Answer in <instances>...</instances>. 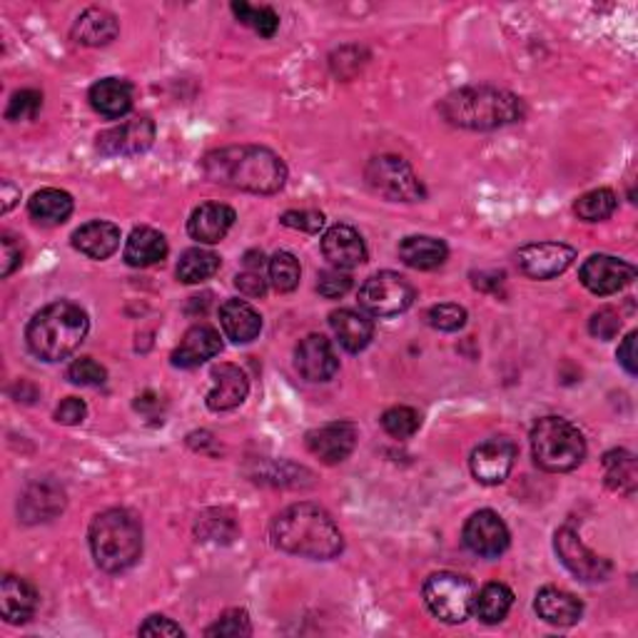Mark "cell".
I'll use <instances>...</instances> for the list:
<instances>
[{"instance_id":"1","label":"cell","mask_w":638,"mask_h":638,"mask_svg":"<svg viewBox=\"0 0 638 638\" xmlns=\"http://www.w3.org/2000/svg\"><path fill=\"white\" fill-rule=\"evenodd\" d=\"M203 172L214 185L255 195H274L287 183L284 160L260 145H230V148L207 152Z\"/></svg>"},{"instance_id":"2","label":"cell","mask_w":638,"mask_h":638,"mask_svg":"<svg viewBox=\"0 0 638 638\" xmlns=\"http://www.w3.org/2000/svg\"><path fill=\"white\" fill-rule=\"evenodd\" d=\"M270 531L274 547L315 562H330L344 549L340 526L317 504L287 506L274 516Z\"/></svg>"},{"instance_id":"3","label":"cell","mask_w":638,"mask_h":638,"mask_svg":"<svg viewBox=\"0 0 638 638\" xmlns=\"http://www.w3.org/2000/svg\"><path fill=\"white\" fill-rule=\"evenodd\" d=\"M439 113L446 123L464 131H496L522 123L526 115L524 100L494 85H467L452 90L439 102Z\"/></svg>"},{"instance_id":"4","label":"cell","mask_w":638,"mask_h":638,"mask_svg":"<svg viewBox=\"0 0 638 638\" xmlns=\"http://www.w3.org/2000/svg\"><path fill=\"white\" fill-rule=\"evenodd\" d=\"M90 319L88 312L75 302H50L30 319L25 340L33 355L42 361H60L71 357L88 338Z\"/></svg>"},{"instance_id":"5","label":"cell","mask_w":638,"mask_h":638,"mask_svg":"<svg viewBox=\"0 0 638 638\" xmlns=\"http://www.w3.org/2000/svg\"><path fill=\"white\" fill-rule=\"evenodd\" d=\"M95 564L108 574H123L143 556V526L127 508H108L90 524Z\"/></svg>"},{"instance_id":"6","label":"cell","mask_w":638,"mask_h":638,"mask_svg":"<svg viewBox=\"0 0 638 638\" xmlns=\"http://www.w3.org/2000/svg\"><path fill=\"white\" fill-rule=\"evenodd\" d=\"M533 462L544 471L564 474L579 467L586 456V442L579 429L564 417H544L531 429Z\"/></svg>"},{"instance_id":"7","label":"cell","mask_w":638,"mask_h":638,"mask_svg":"<svg viewBox=\"0 0 638 638\" xmlns=\"http://www.w3.org/2000/svg\"><path fill=\"white\" fill-rule=\"evenodd\" d=\"M365 180L372 193L382 195L392 203H419L427 197V189L417 177V172L404 158L396 155H379L365 168Z\"/></svg>"},{"instance_id":"8","label":"cell","mask_w":638,"mask_h":638,"mask_svg":"<svg viewBox=\"0 0 638 638\" xmlns=\"http://www.w3.org/2000/svg\"><path fill=\"white\" fill-rule=\"evenodd\" d=\"M425 603L444 624H464L474 614V586L454 572L432 574L425 581Z\"/></svg>"},{"instance_id":"9","label":"cell","mask_w":638,"mask_h":638,"mask_svg":"<svg viewBox=\"0 0 638 638\" xmlns=\"http://www.w3.org/2000/svg\"><path fill=\"white\" fill-rule=\"evenodd\" d=\"M417 290L396 272H377L359 290V305L372 317H396L414 305Z\"/></svg>"},{"instance_id":"10","label":"cell","mask_w":638,"mask_h":638,"mask_svg":"<svg viewBox=\"0 0 638 638\" xmlns=\"http://www.w3.org/2000/svg\"><path fill=\"white\" fill-rule=\"evenodd\" d=\"M554 549L559 559H562V564L576 576V579L593 584V581H603L611 574L609 559L593 554V551L579 539V533L568 529V526L556 531Z\"/></svg>"},{"instance_id":"11","label":"cell","mask_w":638,"mask_h":638,"mask_svg":"<svg viewBox=\"0 0 638 638\" xmlns=\"http://www.w3.org/2000/svg\"><path fill=\"white\" fill-rule=\"evenodd\" d=\"M576 260V249L564 243H531L516 253V267L531 280H554Z\"/></svg>"},{"instance_id":"12","label":"cell","mask_w":638,"mask_h":638,"mask_svg":"<svg viewBox=\"0 0 638 638\" xmlns=\"http://www.w3.org/2000/svg\"><path fill=\"white\" fill-rule=\"evenodd\" d=\"M516 454H519V450H516L512 439L506 437L487 439L484 444H479L477 450L471 452L469 464H471L474 479L484 487L502 484L514 469Z\"/></svg>"},{"instance_id":"13","label":"cell","mask_w":638,"mask_h":638,"mask_svg":"<svg viewBox=\"0 0 638 638\" xmlns=\"http://www.w3.org/2000/svg\"><path fill=\"white\" fill-rule=\"evenodd\" d=\"M512 533L502 516L491 508H481L464 526V544L481 559H499L508 549Z\"/></svg>"},{"instance_id":"14","label":"cell","mask_w":638,"mask_h":638,"mask_svg":"<svg viewBox=\"0 0 638 638\" xmlns=\"http://www.w3.org/2000/svg\"><path fill=\"white\" fill-rule=\"evenodd\" d=\"M579 280L593 295H616L636 280V267L611 255H591L581 265Z\"/></svg>"},{"instance_id":"15","label":"cell","mask_w":638,"mask_h":638,"mask_svg":"<svg viewBox=\"0 0 638 638\" xmlns=\"http://www.w3.org/2000/svg\"><path fill=\"white\" fill-rule=\"evenodd\" d=\"M155 143V123L150 118H135L123 125L110 127L98 135V150L106 158H123V155H140L150 150Z\"/></svg>"},{"instance_id":"16","label":"cell","mask_w":638,"mask_h":638,"mask_svg":"<svg viewBox=\"0 0 638 638\" xmlns=\"http://www.w3.org/2000/svg\"><path fill=\"white\" fill-rule=\"evenodd\" d=\"M357 446V427L352 421H332L307 434V450L319 462L340 464L355 452Z\"/></svg>"},{"instance_id":"17","label":"cell","mask_w":638,"mask_h":638,"mask_svg":"<svg viewBox=\"0 0 638 638\" xmlns=\"http://www.w3.org/2000/svg\"><path fill=\"white\" fill-rule=\"evenodd\" d=\"M295 367L307 382H330L338 375L340 359L334 355L332 342L322 334H309L297 344Z\"/></svg>"},{"instance_id":"18","label":"cell","mask_w":638,"mask_h":638,"mask_svg":"<svg viewBox=\"0 0 638 638\" xmlns=\"http://www.w3.org/2000/svg\"><path fill=\"white\" fill-rule=\"evenodd\" d=\"M222 352V340L220 332L210 324H195L183 334V340L172 352V365L180 369H195L218 357Z\"/></svg>"},{"instance_id":"19","label":"cell","mask_w":638,"mask_h":638,"mask_svg":"<svg viewBox=\"0 0 638 638\" xmlns=\"http://www.w3.org/2000/svg\"><path fill=\"white\" fill-rule=\"evenodd\" d=\"M65 508V491L56 481L42 479L25 487L19 502V514L25 524L50 522Z\"/></svg>"},{"instance_id":"20","label":"cell","mask_w":638,"mask_h":638,"mask_svg":"<svg viewBox=\"0 0 638 638\" xmlns=\"http://www.w3.org/2000/svg\"><path fill=\"white\" fill-rule=\"evenodd\" d=\"M237 214L230 205L222 203H205L195 207L187 220L189 237L197 240L200 245H218L228 237V232L235 225Z\"/></svg>"},{"instance_id":"21","label":"cell","mask_w":638,"mask_h":638,"mask_svg":"<svg viewBox=\"0 0 638 638\" xmlns=\"http://www.w3.org/2000/svg\"><path fill=\"white\" fill-rule=\"evenodd\" d=\"M322 253L338 270H355L367 260V245L352 225H334L324 232Z\"/></svg>"},{"instance_id":"22","label":"cell","mask_w":638,"mask_h":638,"mask_svg":"<svg viewBox=\"0 0 638 638\" xmlns=\"http://www.w3.org/2000/svg\"><path fill=\"white\" fill-rule=\"evenodd\" d=\"M210 377L212 390L205 402L212 412H230L247 400L249 379L237 365H218Z\"/></svg>"},{"instance_id":"23","label":"cell","mask_w":638,"mask_h":638,"mask_svg":"<svg viewBox=\"0 0 638 638\" xmlns=\"http://www.w3.org/2000/svg\"><path fill=\"white\" fill-rule=\"evenodd\" d=\"M133 95V85L123 77H102L90 88L88 100L95 113L108 120H118L131 113Z\"/></svg>"},{"instance_id":"24","label":"cell","mask_w":638,"mask_h":638,"mask_svg":"<svg viewBox=\"0 0 638 638\" xmlns=\"http://www.w3.org/2000/svg\"><path fill=\"white\" fill-rule=\"evenodd\" d=\"M118 33L120 23L113 13L106 11V8H88V11L77 15L71 36L77 46L102 48L110 46V42L118 38Z\"/></svg>"},{"instance_id":"25","label":"cell","mask_w":638,"mask_h":638,"mask_svg":"<svg viewBox=\"0 0 638 638\" xmlns=\"http://www.w3.org/2000/svg\"><path fill=\"white\" fill-rule=\"evenodd\" d=\"M220 327L228 334V340L235 344H249L260 338L262 317L245 299H228L220 307Z\"/></svg>"},{"instance_id":"26","label":"cell","mask_w":638,"mask_h":638,"mask_svg":"<svg viewBox=\"0 0 638 638\" xmlns=\"http://www.w3.org/2000/svg\"><path fill=\"white\" fill-rule=\"evenodd\" d=\"M533 609H537L539 618H544L551 626H574L584 614V603L574 593L556 589V586H544L537 593Z\"/></svg>"},{"instance_id":"27","label":"cell","mask_w":638,"mask_h":638,"mask_svg":"<svg viewBox=\"0 0 638 638\" xmlns=\"http://www.w3.org/2000/svg\"><path fill=\"white\" fill-rule=\"evenodd\" d=\"M73 247L90 260H108L120 247V228L106 220H93L73 232Z\"/></svg>"},{"instance_id":"28","label":"cell","mask_w":638,"mask_h":638,"mask_svg":"<svg viewBox=\"0 0 638 638\" xmlns=\"http://www.w3.org/2000/svg\"><path fill=\"white\" fill-rule=\"evenodd\" d=\"M330 324L334 338L352 355L365 352L375 338V322L357 309H338V312L330 315Z\"/></svg>"},{"instance_id":"29","label":"cell","mask_w":638,"mask_h":638,"mask_svg":"<svg viewBox=\"0 0 638 638\" xmlns=\"http://www.w3.org/2000/svg\"><path fill=\"white\" fill-rule=\"evenodd\" d=\"M0 609H3V618L8 624H25V621L36 616L38 593L25 579L5 576L3 584H0Z\"/></svg>"},{"instance_id":"30","label":"cell","mask_w":638,"mask_h":638,"mask_svg":"<svg viewBox=\"0 0 638 638\" xmlns=\"http://www.w3.org/2000/svg\"><path fill=\"white\" fill-rule=\"evenodd\" d=\"M168 240L152 228H135L125 243V262L131 267H152L168 257Z\"/></svg>"},{"instance_id":"31","label":"cell","mask_w":638,"mask_h":638,"mask_svg":"<svg viewBox=\"0 0 638 638\" xmlns=\"http://www.w3.org/2000/svg\"><path fill=\"white\" fill-rule=\"evenodd\" d=\"M450 257V247L442 240L427 235H412L400 243V260L414 270H437Z\"/></svg>"},{"instance_id":"32","label":"cell","mask_w":638,"mask_h":638,"mask_svg":"<svg viewBox=\"0 0 638 638\" xmlns=\"http://www.w3.org/2000/svg\"><path fill=\"white\" fill-rule=\"evenodd\" d=\"M28 212L33 220L40 222V225H63V222H68V218L73 214V197L68 195L65 189L58 187L38 189V193L28 200Z\"/></svg>"},{"instance_id":"33","label":"cell","mask_w":638,"mask_h":638,"mask_svg":"<svg viewBox=\"0 0 638 638\" xmlns=\"http://www.w3.org/2000/svg\"><path fill=\"white\" fill-rule=\"evenodd\" d=\"M603 479H606V487L611 491L634 496L636 484H638L636 456L626 450L609 452L606 456H603Z\"/></svg>"},{"instance_id":"34","label":"cell","mask_w":638,"mask_h":638,"mask_svg":"<svg viewBox=\"0 0 638 638\" xmlns=\"http://www.w3.org/2000/svg\"><path fill=\"white\" fill-rule=\"evenodd\" d=\"M514 606V591L506 584H487L479 591V597H474V614H477L484 624L494 626L502 624L508 616V611Z\"/></svg>"},{"instance_id":"35","label":"cell","mask_w":638,"mask_h":638,"mask_svg":"<svg viewBox=\"0 0 638 638\" xmlns=\"http://www.w3.org/2000/svg\"><path fill=\"white\" fill-rule=\"evenodd\" d=\"M220 270V257L210 253V249L193 247L185 249L183 257L177 262V280L185 284H200L210 280Z\"/></svg>"},{"instance_id":"36","label":"cell","mask_w":638,"mask_h":638,"mask_svg":"<svg viewBox=\"0 0 638 638\" xmlns=\"http://www.w3.org/2000/svg\"><path fill=\"white\" fill-rule=\"evenodd\" d=\"M616 207H618V197L614 189L599 187L581 195L579 200L574 203V212L579 214V220L584 222H603L616 212Z\"/></svg>"},{"instance_id":"37","label":"cell","mask_w":638,"mask_h":638,"mask_svg":"<svg viewBox=\"0 0 638 638\" xmlns=\"http://www.w3.org/2000/svg\"><path fill=\"white\" fill-rule=\"evenodd\" d=\"M232 13L237 15L240 23L253 28L260 38H272L280 28V15L272 8H255L249 3H232Z\"/></svg>"},{"instance_id":"38","label":"cell","mask_w":638,"mask_h":638,"mask_svg":"<svg viewBox=\"0 0 638 638\" xmlns=\"http://www.w3.org/2000/svg\"><path fill=\"white\" fill-rule=\"evenodd\" d=\"M267 270H270V282H272V287L278 292L297 290L302 267H299L297 257L292 253L272 255V260H270V265H267Z\"/></svg>"},{"instance_id":"39","label":"cell","mask_w":638,"mask_h":638,"mask_svg":"<svg viewBox=\"0 0 638 638\" xmlns=\"http://www.w3.org/2000/svg\"><path fill=\"white\" fill-rule=\"evenodd\" d=\"M382 427L394 439H409L421 427V417L412 407H392L382 414Z\"/></svg>"},{"instance_id":"40","label":"cell","mask_w":638,"mask_h":638,"mask_svg":"<svg viewBox=\"0 0 638 638\" xmlns=\"http://www.w3.org/2000/svg\"><path fill=\"white\" fill-rule=\"evenodd\" d=\"M253 634V624H249L247 611L230 609L222 614L214 624L207 628L205 636H220V638H240Z\"/></svg>"},{"instance_id":"41","label":"cell","mask_w":638,"mask_h":638,"mask_svg":"<svg viewBox=\"0 0 638 638\" xmlns=\"http://www.w3.org/2000/svg\"><path fill=\"white\" fill-rule=\"evenodd\" d=\"M427 322L439 332H459L467 324V309L454 302H444V305H434L427 312Z\"/></svg>"},{"instance_id":"42","label":"cell","mask_w":638,"mask_h":638,"mask_svg":"<svg viewBox=\"0 0 638 638\" xmlns=\"http://www.w3.org/2000/svg\"><path fill=\"white\" fill-rule=\"evenodd\" d=\"M42 108V93L38 90H19L8 102V110H5V118L13 120V123H19V120H33Z\"/></svg>"},{"instance_id":"43","label":"cell","mask_w":638,"mask_h":638,"mask_svg":"<svg viewBox=\"0 0 638 638\" xmlns=\"http://www.w3.org/2000/svg\"><path fill=\"white\" fill-rule=\"evenodd\" d=\"M68 379H71L73 384H81V387H100L106 384L108 372L106 367L98 365L93 357H81L75 359L71 367H68Z\"/></svg>"},{"instance_id":"44","label":"cell","mask_w":638,"mask_h":638,"mask_svg":"<svg viewBox=\"0 0 638 638\" xmlns=\"http://www.w3.org/2000/svg\"><path fill=\"white\" fill-rule=\"evenodd\" d=\"M349 290H352V278L344 270H338V267H332V270L319 272V278H317V292L322 297L338 299V297L347 295Z\"/></svg>"},{"instance_id":"45","label":"cell","mask_w":638,"mask_h":638,"mask_svg":"<svg viewBox=\"0 0 638 638\" xmlns=\"http://www.w3.org/2000/svg\"><path fill=\"white\" fill-rule=\"evenodd\" d=\"M621 324H624V319H621V315L616 312V309L614 307H603V309H599L597 315L591 317L589 330H591L593 338H599V340H614L618 334V330H621Z\"/></svg>"},{"instance_id":"46","label":"cell","mask_w":638,"mask_h":638,"mask_svg":"<svg viewBox=\"0 0 638 638\" xmlns=\"http://www.w3.org/2000/svg\"><path fill=\"white\" fill-rule=\"evenodd\" d=\"M280 222L284 228L302 230V232H309V235H317V232L324 228V214L315 212V210H290V212L282 214Z\"/></svg>"},{"instance_id":"47","label":"cell","mask_w":638,"mask_h":638,"mask_svg":"<svg viewBox=\"0 0 638 638\" xmlns=\"http://www.w3.org/2000/svg\"><path fill=\"white\" fill-rule=\"evenodd\" d=\"M23 265V247L21 243H15L13 235H5L0 237V274L3 278H11V274L19 270Z\"/></svg>"},{"instance_id":"48","label":"cell","mask_w":638,"mask_h":638,"mask_svg":"<svg viewBox=\"0 0 638 638\" xmlns=\"http://www.w3.org/2000/svg\"><path fill=\"white\" fill-rule=\"evenodd\" d=\"M85 417H88V407H85V402L77 400V396H68V400L60 402V407L56 409V421L65 427L83 425Z\"/></svg>"},{"instance_id":"49","label":"cell","mask_w":638,"mask_h":638,"mask_svg":"<svg viewBox=\"0 0 638 638\" xmlns=\"http://www.w3.org/2000/svg\"><path fill=\"white\" fill-rule=\"evenodd\" d=\"M185 631L180 628V624L168 618V616H150L145 624L140 626V636H183Z\"/></svg>"},{"instance_id":"50","label":"cell","mask_w":638,"mask_h":638,"mask_svg":"<svg viewBox=\"0 0 638 638\" xmlns=\"http://www.w3.org/2000/svg\"><path fill=\"white\" fill-rule=\"evenodd\" d=\"M235 284H237V290L243 292V295H247V297H262L267 292V284H265L260 272H249L247 270L243 274H237Z\"/></svg>"},{"instance_id":"51","label":"cell","mask_w":638,"mask_h":638,"mask_svg":"<svg viewBox=\"0 0 638 638\" xmlns=\"http://www.w3.org/2000/svg\"><path fill=\"white\" fill-rule=\"evenodd\" d=\"M618 361H621V367L626 369L628 375H636V332H628L626 334V340L621 342V347H618Z\"/></svg>"},{"instance_id":"52","label":"cell","mask_w":638,"mask_h":638,"mask_svg":"<svg viewBox=\"0 0 638 638\" xmlns=\"http://www.w3.org/2000/svg\"><path fill=\"white\" fill-rule=\"evenodd\" d=\"M15 200H21V189L19 187H13L11 183H3V212H11L13 210V205H15Z\"/></svg>"},{"instance_id":"53","label":"cell","mask_w":638,"mask_h":638,"mask_svg":"<svg viewBox=\"0 0 638 638\" xmlns=\"http://www.w3.org/2000/svg\"><path fill=\"white\" fill-rule=\"evenodd\" d=\"M245 265H247L249 272H262V265H265L262 253H247L245 255Z\"/></svg>"}]
</instances>
